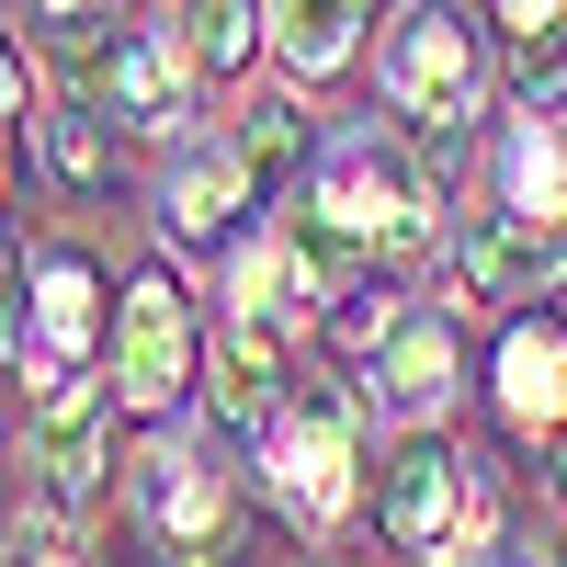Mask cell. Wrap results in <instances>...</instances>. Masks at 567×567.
I'll use <instances>...</instances> for the list:
<instances>
[{
	"label": "cell",
	"instance_id": "cell-11",
	"mask_svg": "<svg viewBox=\"0 0 567 567\" xmlns=\"http://www.w3.org/2000/svg\"><path fill=\"white\" fill-rule=\"evenodd\" d=\"M284 386H296V318L227 307V318H216V341H205V398H216V420L261 432V420L284 409Z\"/></svg>",
	"mask_w": 567,
	"mask_h": 567
},
{
	"label": "cell",
	"instance_id": "cell-9",
	"mask_svg": "<svg viewBox=\"0 0 567 567\" xmlns=\"http://www.w3.org/2000/svg\"><path fill=\"white\" fill-rule=\"evenodd\" d=\"M465 386V341L443 307H409L386 341L363 352V420H398V432H420V420H443Z\"/></svg>",
	"mask_w": 567,
	"mask_h": 567
},
{
	"label": "cell",
	"instance_id": "cell-15",
	"mask_svg": "<svg viewBox=\"0 0 567 567\" xmlns=\"http://www.w3.org/2000/svg\"><path fill=\"white\" fill-rule=\"evenodd\" d=\"M363 45V0H272V58L296 80H329Z\"/></svg>",
	"mask_w": 567,
	"mask_h": 567
},
{
	"label": "cell",
	"instance_id": "cell-16",
	"mask_svg": "<svg viewBox=\"0 0 567 567\" xmlns=\"http://www.w3.org/2000/svg\"><path fill=\"white\" fill-rule=\"evenodd\" d=\"M34 148H45V171H58V194H103V171H114V114L91 103H45V125H34Z\"/></svg>",
	"mask_w": 567,
	"mask_h": 567
},
{
	"label": "cell",
	"instance_id": "cell-21",
	"mask_svg": "<svg viewBox=\"0 0 567 567\" xmlns=\"http://www.w3.org/2000/svg\"><path fill=\"white\" fill-rule=\"evenodd\" d=\"M409 307L386 296V284H352V296L341 307H329V341H341V352H374V341H386V329H398Z\"/></svg>",
	"mask_w": 567,
	"mask_h": 567
},
{
	"label": "cell",
	"instance_id": "cell-12",
	"mask_svg": "<svg viewBox=\"0 0 567 567\" xmlns=\"http://www.w3.org/2000/svg\"><path fill=\"white\" fill-rule=\"evenodd\" d=\"M556 272H567L556 261V216H523V205H488L454 239V296L465 307H523V296H545Z\"/></svg>",
	"mask_w": 567,
	"mask_h": 567
},
{
	"label": "cell",
	"instance_id": "cell-6",
	"mask_svg": "<svg viewBox=\"0 0 567 567\" xmlns=\"http://www.w3.org/2000/svg\"><path fill=\"white\" fill-rule=\"evenodd\" d=\"M91 352H114V307H103V284H91V261L80 250H34L23 296H12V363H23V386L91 363Z\"/></svg>",
	"mask_w": 567,
	"mask_h": 567
},
{
	"label": "cell",
	"instance_id": "cell-13",
	"mask_svg": "<svg viewBox=\"0 0 567 567\" xmlns=\"http://www.w3.org/2000/svg\"><path fill=\"white\" fill-rule=\"evenodd\" d=\"M488 386H499V409L523 420V432H567V318L523 307V318L499 329V363H488Z\"/></svg>",
	"mask_w": 567,
	"mask_h": 567
},
{
	"label": "cell",
	"instance_id": "cell-20",
	"mask_svg": "<svg viewBox=\"0 0 567 567\" xmlns=\"http://www.w3.org/2000/svg\"><path fill=\"white\" fill-rule=\"evenodd\" d=\"M499 69H511V91H523V103H556V91H567V12H556V23H523Z\"/></svg>",
	"mask_w": 567,
	"mask_h": 567
},
{
	"label": "cell",
	"instance_id": "cell-8",
	"mask_svg": "<svg viewBox=\"0 0 567 567\" xmlns=\"http://www.w3.org/2000/svg\"><path fill=\"white\" fill-rule=\"evenodd\" d=\"M465 499H477V465H465L432 420L386 443V477H374V523H386V545H409L420 567H432L454 545V523H465Z\"/></svg>",
	"mask_w": 567,
	"mask_h": 567
},
{
	"label": "cell",
	"instance_id": "cell-25",
	"mask_svg": "<svg viewBox=\"0 0 567 567\" xmlns=\"http://www.w3.org/2000/svg\"><path fill=\"white\" fill-rule=\"evenodd\" d=\"M34 12H45V23H58V12H114V0H34Z\"/></svg>",
	"mask_w": 567,
	"mask_h": 567
},
{
	"label": "cell",
	"instance_id": "cell-24",
	"mask_svg": "<svg viewBox=\"0 0 567 567\" xmlns=\"http://www.w3.org/2000/svg\"><path fill=\"white\" fill-rule=\"evenodd\" d=\"M545 488L567 499V432H545Z\"/></svg>",
	"mask_w": 567,
	"mask_h": 567
},
{
	"label": "cell",
	"instance_id": "cell-7",
	"mask_svg": "<svg viewBox=\"0 0 567 567\" xmlns=\"http://www.w3.org/2000/svg\"><path fill=\"white\" fill-rule=\"evenodd\" d=\"M125 499H136V523L159 534L171 567H216L227 534H239V511H227V477L194 454V443H148L125 465Z\"/></svg>",
	"mask_w": 567,
	"mask_h": 567
},
{
	"label": "cell",
	"instance_id": "cell-26",
	"mask_svg": "<svg viewBox=\"0 0 567 567\" xmlns=\"http://www.w3.org/2000/svg\"><path fill=\"white\" fill-rule=\"evenodd\" d=\"M556 261H567V205H556Z\"/></svg>",
	"mask_w": 567,
	"mask_h": 567
},
{
	"label": "cell",
	"instance_id": "cell-10",
	"mask_svg": "<svg viewBox=\"0 0 567 567\" xmlns=\"http://www.w3.org/2000/svg\"><path fill=\"white\" fill-rule=\"evenodd\" d=\"M194 80L205 58L182 34H114L103 80H91V103H103L125 136H159V148H182V125H194Z\"/></svg>",
	"mask_w": 567,
	"mask_h": 567
},
{
	"label": "cell",
	"instance_id": "cell-3",
	"mask_svg": "<svg viewBox=\"0 0 567 567\" xmlns=\"http://www.w3.org/2000/svg\"><path fill=\"white\" fill-rule=\"evenodd\" d=\"M386 103L420 136V159H454L465 114H477V23H465L454 0H420L386 34Z\"/></svg>",
	"mask_w": 567,
	"mask_h": 567
},
{
	"label": "cell",
	"instance_id": "cell-4",
	"mask_svg": "<svg viewBox=\"0 0 567 567\" xmlns=\"http://www.w3.org/2000/svg\"><path fill=\"white\" fill-rule=\"evenodd\" d=\"M194 374H205V329H194L182 272L171 261L125 272V296H114V398L136 420H171L182 398H194Z\"/></svg>",
	"mask_w": 567,
	"mask_h": 567
},
{
	"label": "cell",
	"instance_id": "cell-5",
	"mask_svg": "<svg viewBox=\"0 0 567 567\" xmlns=\"http://www.w3.org/2000/svg\"><path fill=\"white\" fill-rule=\"evenodd\" d=\"M318 194L374 239V261H420L432 227H443L432 216V159H420V136H352V148L318 171Z\"/></svg>",
	"mask_w": 567,
	"mask_h": 567
},
{
	"label": "cell",
	"instance_id": "cell-17",
	"mask_svg": "<svg viewBox=\"0 0 567 567\" xmlns=\"http://www.w3.org/2000/svg\"><path fill=\"white\" fill-rule=\"evenodd\" d=\"M182 45L205 58V80L250 69L261 45H272V0H182Z\"/></svg>",
	"mask_w": 567,
	"mask_h": 567
},
{
	"label": "cell",
	"instance_id": "cell-2",
	"mask_svg": "<svg viewBox=\"0 0 567 567\" xmlns=\"http://www.w3.org/2000/svg\"><path fill=\"white\" fill-rule=\"evenodd\" d=\"M261 477H272V511L296 534H329L352 511V477H363V398L296 386V398L261 420Z\"/></svg>",
	"mask_w": 567,
	"mask_h": 567
},
{
	"label": "cell",
	"instance_id": "cell-1",
	"mask_svg": "<svg viewBox=\"0 0 567 567\" xmlns=\"http://www.w3.org/2000/svg\"><path fill=\"white\" fill-rule=\"evenodd\" d=\"M114 386L91 363L69 374H34L23 386V477H34V511H58V523H91V499L114 477Z\"/></svg>",
	"mask_w": 567,
	"mask_h": 567
},
{
	"label": "cell",
	"instance_id": "cell-18",
	"mask_svg": "<svg viewBox=\"0 0 567 567\" xmlns=\"http://www.w3.org/2000/svg\"><path fill=\"white\" fill-rule=\"evenodd\" d=\"M499 205H523V216H556L567 205V148H556L545 114H523L499 136Z\"/></svg>",
	"mask_w": 567,
	"mask_h": 567
},
{
	"label": "cell",
	"instance_id": "cell-23",
	"mask_svg": "<svg viewBox=\"0 0 567 567\" xmlns=\"http://www.w3.org/2000/svg\"><path fill=\"white\" fill-rule=\"evenodd\" d=\"M567 12V0H488V23H511V34H523V23H556Z\"/></svg>",
	"mask_w": 567,
	"mask_h": 567
},
{
	"label": "cell",
	"instance_id": "cell-19",
	"mask_svg": "<svg viewBox=\"0 0 567 567\" xmlns=\"http://www.w3.org/2000/svg\"><path fill=\"white\" fill-rule=\"evenodd\" d=\"M239 159H250V182H261V205L296 182V159H307V114L296 103H250L239 114Z\"/></svg>",
	"mask_w": 567,
	"mask_h": 567
},
{
	"label": "cell",
	"instance_id": "cell-22",
	"mask_svg": "<svg viewBox=\"0 0 567 567\" xmlns=\"http://www.w3.org/2000/svg\"><path fill=\"white\" fill-rule=\"evenodd\" d=\"M80 523H58V511H34V523H12V567H80V545H69Z\"/></svg>",
	"mask_w": 567,
	"mask_h": 567
},
{
	"label": "cell",
	"instance_id": "cell-14",
	"mask_svg": "<svg viewBox=\"0 0 567 567\" xmlns=\"http://www.w3.org/2000/svg\"><path fill=\"white\" fill-rule=\"evenodd\" d=\"M239 205H261L239 136H227V148H182V159H171V194H159V227H171V239H227Z\"/></svg>",
	"mask_w": 567,
	"mask_h": 567
}]
</instances>
